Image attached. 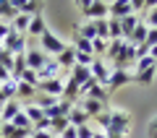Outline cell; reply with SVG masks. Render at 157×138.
Returning <instances> with one entry per match:
<instances>
[{"instance_id":"cell-1","label":"cell","mask_w":157,"mask_h":138,"mask_svg":"<svg viewBox=\"0 0 157 138\" xmlns=\"http://www.w3.org/2000/svg\"><path fill=\"white\" fill-rule=\"evenodd\" d=\"M81 5V11H84L86 21H102V18H107V3H102V0H81L78 3Z\"/></svg>"},{"instance_id":"cell-2","label":"cell","mask_w":157,"mask_h":138,"mask_svg":"<svg viewBox=\"0 0 157 138\" xmlns=\"http://www.w3.org/2000/svg\"><path fill=\"white\" fill-rule=\"evenodd\" d=\"M39 42H42V52H45L47 57H58V55L68 47V44L63 42V39H58L52 31H45L42 37H39Z\"/></svg>"},{"instance_id":"cell-3","label":"cell","mask_w":157,"mask_h":138,"mask_svg":"<svg viewBox=\"0 0 157 138\" xmlns=\"http://www.w3.org/2000/svg\"><path fill=\"white\" fill-rule=\"evenodd\" d=\"M126 83H134V73L126 71V68H113L110 71V81H107V94L110 91H118L121 86H126Z\"/></svg>"},{"instance_id":"cell-4","label":"cell","mask_w":157,"mask_h":138,"mask_svg":"<svg viewBox=\"0 0 157 138\" xmlns=\"http://www.w3.org/2000/svg\"><path fill=\"white\" fill-rule=\"evenodd\" d=\"M3 50L11 52V55H26V34H18V31H11L3 42Z\"/></svg>"},{"instance_id":"cell-5","label":"cell","mask_w":157,"mask_h":138,"mask_svg":"<svg viewBox=\"0 0 157 138\" xmlns=\"http://www.w3.org/2000/svg\"><path fill=\"white\" fill-rule=\"evenodd\" d=\"M128 128H131V115H128V112H121V110L110 112V133L126 136V133H128Z\"/></svg>"},{"instance_id":"cell-6","label":"cell","mask_w":157,"mask_h":138,"mask_svg":"<svg viewBox=\"0 0 157 138\" xmlns=\"http://www.w3.org/2000/svg\"><path fill=\"white\" fill-rule=\"evenodd\" d=\"M134 13V3L131 0H115V3H107V18H126Z\"/></svg>"},{"instance_id":"cell-7","label":"cell","mask_w":157,"mask_h":138,"mask_svg":"<svg viewBox=\"0 0 157 138\" xmlns=\"http://www.w3.org/2000/svg\"><path fill=\"white\" fill-rule=\"evenodd\" d=\"M110 71H113V68L107 65L102 57H94V63H92V78H94L100 86H107V81H110Z\"/></svg>"},{"instance_id":"cell-8","label":"cell","mask_w":157,"mask_h":138,"mask_svg":"<svg viewBox=\"0 0 157 138\" xmlns=\"http://www.w3.org/2000/svg\"><path fill=\"white\" fill-rule=\"evenodd\" d=\"M63 86H66V81L63 78H50V81H39V91L47 96H55V99H60L63 96Z\"/></svg>"},{"instance_id":"cell-9","label":"cell","mask_w":157,"mask_h":138,"mask_svg":"<svg viewBox=\"0 0 157 138\" xmlns=\"http://www.w3.org/2000/svg\"><path fill=\"white\" fill-rule=\"evenodd\" d=\"M73 110V104L71 102H66V99H58L55 104L50 107V110H45V117L47 120H58V117H68V112Z\"/></svg>"},{"instance_id":"cell-10","label":"cell","mask_w":157,"mask_h":138,"mask_svg":"<svg viewBox=\"0 0 157 138\" xmlns=\"http://www.w3.org/2000/svg\"><path fill=\"white\" fill-rule=\"evenodd\" d=\"M55 60H58V65H60V73H71V68L76 65V50L68 44L66 50H63L60 55L55 57Z\"/></svg>"},{"instance_id":"cell-11","label":"cell","mask_w":157,"mask_h":138,"mask_svg":"<svg viewBox=\"0 0 157 138\" xmlns=\"http://www.w3.org/2000/svg\"><path fill=\"white\" fill-rule=\"evenodd\" d=\"M47 60H50V57H47L42 50H32V52H26V68H29V71H34V73L42 71V65H45Z\"/></svg>"},{"instance_id":"cell-12","label":"cell","mask_w":157,"mask_h":138,"mask_svg":"<svg viewBox=\"0 0 157 138\" xmlns=\"http://www.w3.org/2000/svg\"><path fill=\"white\" fill-rule=\"evenodd\" d=\"M89 78H92V68H84V65H73V68H71V78H68V81H73L78 89H81L86 81H89Z\"/></svg>"},{"instance_id":"cell-13","label":"cell","mask_w":157,"mask_h":138,"mask_svg":"<svg viewBox=\"0 0 157 138\" xmlns=\"http://www.w3.org/2000/svg\"><path fill=\"white\" fill-rule=\"evenodd\" d=\"M13 5L18 8V13L34 18V16L39 13V8H42V3H37V0H26V3H24V0H13Z\"/></svg>"},{"instance_id":"cell-14","label":"cell","mask_w":157,"mask_h":138,"mask_svg":"<svg viewBox=\"0 0 157 138\" xmlns=\"http://www.w3.org/2000/svg\"><path fill=\"white\" fill-rule=\"evenodd\" d=\"M0 138H32V130H21V128L11 125V122H3Z\"/></svg>"},{"instance_id":"cell-15","label":"cell","mask_w":157,"mask_h":138,"mask_svg":"<svg viewBox=\"0 0 157 138\" xmlns=\"http://www.w3.org/2000/svg\"><path fill=\"white\" fill-rule=\"evenodd\" d=\"M45 31H47L45 16H42V13H37V16L32 18V24H29V29H26V37H29V34H32V37H42Z\"/></svg>"},{"instance_id":"cell-16","label":"cell","mask_w":157,"mask_h":138,"mask_svg":"<svg viewBox=\"0 0 157 138\" xmlns=\"http://www.w3.org/2000/svg\"><path fill=\"white\" fill-rule=\"evenodd\" d=\"M78 107H81V110L89 115V120L105 112V104H102V102H94V99H81V104H78Z\"/></svg>"},{"instance_id":"cell-17","label":"cell","mask_w":157,"mask_h":138,"mask_svg":"<svg viewBox=\"0 0 157 138\" xmlns=\"http://www.w3.org/2000/svg\"><path fill=\"white\" fill-rule=\"evenodd\" d=\"M68 122H71L73 128H81V125H89V115H86L81 107H73L71 112H68Z\"/></svg>"},{"instance_id":"cell-18","label":"cell","mask_w":157,"mask_h":138,"mask_svg":"<svg viewBox=\"0 0 157 138\" xmlns=\"http://www.w3.org/2000/svg\"><path fill=\"white\" fill-rule=\"evenodd\" d=\"M21 110H24V107L18 104L16 99H11V102H8L6 107H3V110H0V120H3V122H11V120H13V117H16L18 112H21Z\"/></svg>"},{"instance_id":"cell-19","label":"cell","mask_w":157,"mask_h":138,"mask_svg":"<svg viewBox=\"0 0 157 138\" xmlns=\"http://www.w3.org/2000/svg\"><path fill=\"white\" fill-rule=\"evenodd\" d=\"M136 24H139V16H136V13H131V16H126V18H121V29H123V39H128L131 34H134V29H136Z\"/></svg>"},{"instance_id":"cell-20","label":"cell","mask_w":157,"mask_h":138,"mask_svg":"<svg viewBox=\"0 0 157 138\" xmlns=\"http://www.w3.org/2000/svg\"><path fill=\"white\" fill-rule=\"evenodd\" d=\"M123 47H126V39H113V42H107V57L115 63L121 57V52H123Z\"/></svg>"},{"instance_id":"cell-21","label":"cell","mask_w":157,"mask_h":138,"mask_svg":"<svg viewBox=\"0 0 157 138\" xmlns=\"http://www.w3.org/2000/svg\"><path fill=\"white\" fill-rule=\"evenodd\" d=\"M76 52H84V55H94L92 52V42L89 39H84V37H78V34H73V44H71Z\"/></svg>"},{"instance_id":"cell-22","label":"cell","mask_w":157,"mask_h":138,"mask_svg":"<svg viewBox=\"0 0 157 138\" xmlns=\"http://www.w3.org/2000/svg\"><path fill=\"white\" fill-rule=\"evenodd\" d=\"M76 34H78V37H84V39H89V42H92V39H97V26H94V21H84L81 26L76 29Z\"/></svg>"},{"instance_id":"cell-23","label":"cell","mask_w":157,"mask_h":138,"mask_svg":"<svg viewBox=\"0 0 157 138\" xmlns=\"http://www.w3.org/2000/svg\"><path fill=\"white\" fill-rule=\"evenodd\" d=\"M26 71V55H13V71H11V78H21V73Z\"/></svg>"},{"instance_id":"cell-24","label":"cell","mask_w":157,"mask_h":138,"mask_svg":"<svg viewBox=\"0 0 157 138\" xmlns=\"http://www.w3.org/2000/svg\"><path fill=\"white\" fill-rule=\"evenodd\" d=\"M24 115H26L29 120H32V125H37V122L42 120V117H45V110H39L37 104H29V107H24Z\"/></svg>"},{"instance_id":"cell-25","label":"cell","mask_w":157,"mask_h":138,"mask_svg":"<svg viewBox=\"0 0 157 138\" xmlns=\"http://www.w3.org/2000/svg\"><path fill=\"white\" fill-rule=\"evenodd\" d=\"M71 125V122H68V117H58V120H50V133L55 138H60V133L66 130V128Z\"/></svg>"},{"instance_id":"cell-26","label":"cell","mask_w":157,"mask_h":138,"mask_svg":"<svg viewBox=\"0 0 157 138\" xmlns=\"http://www.w3.org/2000/svg\"><path fill=\"white\" fill-rule=\"evenodd\" d=\"M0 16H3V18H11V21H13V18L18 16V8L13 5V3H8V0H0Z\"/></svg>"},{"instance_id":"cell-27","label":"cell","mask_w":157,"mask_h":138,"mask_svg":"<svg viewBox=\"0 0 157 138\" xmlns=\"http://www.w3.org/2000/svg\"><path fill=\"white\" fill-rule=\"evenodd\" d=\"M107 31H110V42L113 39H123V29L118 18H107Z\"/></svg>"},{"instance_id":"cell-28","label":"cell","mask_w":157,"mask_h":138,"mask_svg":"<svg viewBox=\"0 0 157 138\" xmlns=\"http://www.w3.org/2000/svg\"><path fill=\"white\" fill-rule=\"evenodd\" d=\"M11 125H16V128H21V130H34V125H32V120H29L26 115H24V110L18 112L16 117L11 120Z\"/></svg>"},{"instance_id":"cell-29","label":"cell","mask_w":157,"mask_h":138,"mask_svg":"<svg viewBox=\"0 0 157 138\" xmlns=\"http://www.w3.org/2000/svg\"><path fill=\"white\" fill-rule=\"evenodd\" d=\"M16 89H18V81H16V78H8V81L0 83V91L8 96V102H11V96H16Z\"/></svg>"},{"instance_id":"cell-30","label":"cell","mask_w":157,"mask_h":138,"mask_svg":"<svg viewBox=\"0 0 157 138\" xmlns=\"http://www.w3.org/2000/svg\"><path fill=\"white\" fill-rule=\"evenodd\" d=\"M141 21H144L149 29H157V3H152V8L144 13V18H141Z\"/></svg>"},{"instance_id":"cell-31","label":"cell","mask_w":157,"mask_h":138,"mask_svg":"<svg viewBox=\"0 0 157 138\" xmlns=\"http://www.w3.org/2000/svg\"><path fill=\"white\" fill-rule=\"evenodd\" d=\"M92 52L94 55H107V39H92Z\"/></svg>"},{"instance_id":"cell-32","label":"cell","mask_w":157,"mask_h":138,"mask_svg":"<svg viewBox=\"0 0 157 138\" xmlns=\"http://www.w3.org/2000/svg\"><path fill=\"white\" fill-rule=\"evenodd\" d=\"M0 68H3V71H8V73L13 71V55H11V52H6V50L0 52Z\"/></svg>"},{"instance_id":"cell-33","label":"cell","mask_w":157,"mask_h":138,"mask_svg":"<svg viewBox=\"0 0 157 138\" xmlns=\"http://www.w3.org/2000/svg\"><path fill=\"white\" fill-rule=\"evenodd\" d=\"M34 94H37V89H34V86H29V83L18 81V89H16V96H34Z\"/></svg>"},{"instance_id":"cell-34","label":"cell","mask_w":157,"mask_h":138,"mask_svg":"<svg viewBox=\"0 0 157 138\" xmlns=\"http://www.w3.org/2000/svg\"><path fill=\"white\" fill-rule=\"evenodd\" d=\"M94 122L102 128V133H110V112H102V115H97Z\"/></svg>"},{"instance_id":"cell-35","label":"cell","mask_w":157,"mask_h":138,"mask_svg":"<svg viewBox=\"0 0 157 138\" xmlns=\"http://www.w3.org/2000/svg\"><path fill=\"white\" fill-rule=\"evenodd\" d=\"M94 26H97V39H110V31H107V18L94 21Z\"/></svg>"},{"instance_id":"cell-36","label":"cell","mask_w":157,"mask_h":138,"mask_svg":"<svg viewBox=\"0 0 157 138\" xmlns=\"http://www.w3.org/2000/svg\"><path fill=\"white\" fill-rule=\"evenodd\" d=\"M92 63H94V55H84V52H76V65L92 68Z\"/></svg>"},{"instance_id":"cell-37","label":"cell","mask_w":157,"mask_h":138,"mask_svg":"<svg viewBox=\"0 0 157 138\" xmlns=\"http://www.w3.org/2000/svg\"><path fill=\"white\" fill-rule=\"evenodd\" d=\"M94 136V130H92L89 125H81V128H76V138H92Z\"/></svg>"},{"instance_id":"cell-38","label":"cell","mask_w":157,"mask_h":138,"mask_svg":"<svg viewBox=\"0 0 157 138\" xmlns=\"http://www.w3.org/2000/svg\"><path fill=\"white\" fill-rule=\"evenodd\" d=\"M11 31H13V29L8 26V24H3V21H0V44L6 42V37H8V34H11Z\"/></svg>"},{"instance_id":"cell-39","label":"cell","mask_w":157,"mask_h":138,"mask_svg":"<svg viewBox=\"0 0 157 138\" xmlns=\"http://www.w3.org/2000/svg\"><path fill=\"white\" fill-rule=\"evenodd\" d=\"M32 138H55L50 130H32Z\"/></svg>"},{"instance_id":"cell-40","label":"cell","mask_w":157,"mask_h":138,"mask_svg":"<svg viewBox=\"0 0 157 138\" xmlns=\"http://www.w3.org/2000/svg\"><path fill=\"white\" fill-rule=\"evenodd\" d=\"M60 138H76V128H73V125H68L66 130L60 133Z\"/></svg>"},{"instance_id":"cell-41","label":"cell","mask_w":157,"mask_h":138,"mask_svg":"<svg viewBox=\"0 0 157 138\" xmlns=\"http://www.w3.org/2000/svg\"><path fill=\"white\" fill-rule=\"evenodd\" d=\"M149 138H157V117L149 122Z\"/></svg>"},{"instance_id":"cell-42","label":"cell","mask_w":157,"mask_h":138,"mask_svg":"<svg viewBox=\"0 0 157 138\" xmlns=\"http://www.w3.org/2000/svg\"><path fill=\"white\" fill-rule=\"evenodd\" d=\"M6 104H8V96L3 94V91H0V110H3V107H6Z\"/></svg>"},{"instance_id":"cell-43","label":"cell","mask_w":157,"mask_h":138,"mask_svg":"<svg viewBox=\"0 0 157 138\" xmlns=\"http://www.w3.org/2000/svg\"><path fill=\"white\" fill-rule=\"evenodd\" d=\"M105 138H123V136H118V133H105Z\"/></svg>"},{"instance_id":"cell-44","label":"cell","mask_w":157,"mask_h":138,"mask_svg":"<svg viewBox=\"0 0 157 138\" xmlns=\"http://www.w3.org/2000/svg\"><path fill=\"white\" fill-rule=\"evenodd\" d=\"M149 57H155V60H157V47H152V50H149Z\"/></svg>"},{"instance_id":"cell-45","label":"cell","mask_w":157,"mask_h":138,"mask_svg":"<svg viewBox=\"0 0 157 138\" xmlns=\"http://www.w3.org/2000/svg\"><path fill=\"white\" fill-rule=\"evenodd\" d=\"M92 138H105V133H94V136H92Z\"/></svg>"},{"instance_id":"cell-46","label":"cell","mask_w":157,"mask_h":138,"mask_svg":"<svg viewBox=\"0 0 157 138\" xmlns=\"http://www.w3.org/2000/svg\"><path fill=\"white\" fill-rule=\"evenodd\" d=\"M0 130H3V120H0Z\"/></svg>"},{"instance_id":"cell-47","label":"cell","mask_w":157,"mask_h":138,"mask_svg":"<svg viewBox=\"0 0 157 138\" xmlns=\"http://www.w3.org/2000/svg\"><path fill=\"white\" fill-rule=\"evenodd\" d=\"M0 52H3V44H0Z\"/></svg>"}]
</instances>
